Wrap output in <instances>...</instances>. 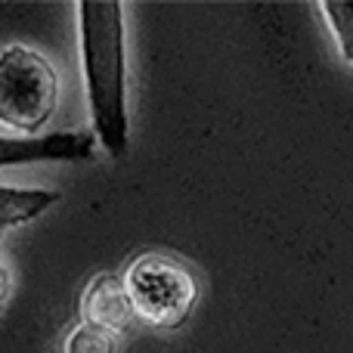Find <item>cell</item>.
Instances as JSON below:
<instances>
[{
  "instance_id": "5b68a950",
  "label": "cell",
  "mask_w": 353,
  "mask_h": 353,
  "mask_svg": "<svg viewBox=\"0 0 353 353\" xmlns=\"http://www.w3.org/2000/svg\"><path fill=\"white\" fill-rule=\"evenodd\" d=\"M84 325H93V329H103L109 335H118L124 332L130 323H134V304H130V294L124 288V279L112 273H99L93 276V282L84 292Z\"/></svg>"
},
{
  "instance_id": "3957f363",
  "label": "cell",
  "mask_w": 353,
  "mask_h": 353,
  "mask_svg": "<svg viewBox=\"0 0 353 353\" xmlns=\"http://www.w3.org/2000/svg\"><path fill=\"white\" fill-rule=\"evenodd\" d=\"M124 288L130 294L134 313L155 329L183 325L199 298L192 273L165 254L137 257L124 273Z\"/></svg>"
},
{
  "instance_id": "7a4b0ae2",
  "label": "cell",
  "mask_w": 353,
  "mask_h": 353,
  "mask_svg": "<svg viewBox=\"0 0 353 353\" xmlns=\"http://www.w3.org/2000/svg\"><path fill=\"white\" fill-rule=\"evenodd\" d=\"M59 103L56 72L37 50L10 43L0 50V128L34 137Z\"/></svg>"
},
{
  "instance_id": "9c48e42d",
  "label": "cell",
  "mask_w": 353,
  "mask_h": 353,
  "mask_svg": "<svg viewBox=\"0 0 353 353\" xmlns=\"http://www.w3.org/2000/svg\"><path fill=\"white\" fill-rule=\"evenodd\" d=\"M6 294H10V273H6V267H3V261H0V307H3V301H6Z\"/></svg>"
},
{
  "instance_id": "52a82bcc",
  "label": "cell",
  "mask_w": 353,
  "mask_h": 353,
  "mask_svg": "<svg viewBox=\"0 0 353 353\" xmlns=\"http://www.w3.org/2000/svg\"><path fill=\"white\" fill-rule=\"evenodd\" d=\"M319 10L335 34L341 56L353 65V0H323Z\"/></svg>"
},
{
  "instance_id": "ba28073f",
  "label": "cell",
  "mask_w": 353,
  "mask_h": 353,
  "mask_svg": "<svg viewBox=\"0 0 353 353\" xmlns=\"http://www.w3.org/2000/svg\"><path fill=\"white\" fill-rule=\"evenodd\" d=\"M65 353H115V335L93 325H78L68 335Z\"/></svg>"
},
{
  "instance_id": "6da1fadb",
  "label": "cell",
  "mask_w": 353,
  "mask_h": 353,
  "mask_svg": "<svg viewBox=\"0 0 353 353\" xmlns=\"http://www.w3.org/2000/svg\"><path fill=\"white\" fill-rule=\"evenodd\" d=\"M81 62L97 140L112 159L128 152V78H124V6L118 0H81Z\"/></svg>"
},
{
  "instance_id": "8992f818",
  "label": "cell",
  "mask_w": 353,
  "mask_h": 353,
  "mask_svg": "<svg viewBox=\"0 0 353 353\" xmlns=\"http://www.w3.org/2000/svg\"><path fill=\"white\" fill-rule=\"evenodd\" d=\"M59 201V192L34 186H0V232L31 223Z\"/></svg>"
},
{
  "instance_id": "277c9868",
  "label": "cell",
  "mask_w": 353,
  "mask_h": 353,
  "mask_svg": "<svg viewBox=\"0 0 353 353\" xmlns=\"http://www.w3.org/2000/svg\"><path fill=\"white\" fill-rule=\"evenodd\" d=\"M93 137L84 130H56L43 137L10 140L0 137V168L31 165V161H90Z\"/></svg>"
}]
</instances>
